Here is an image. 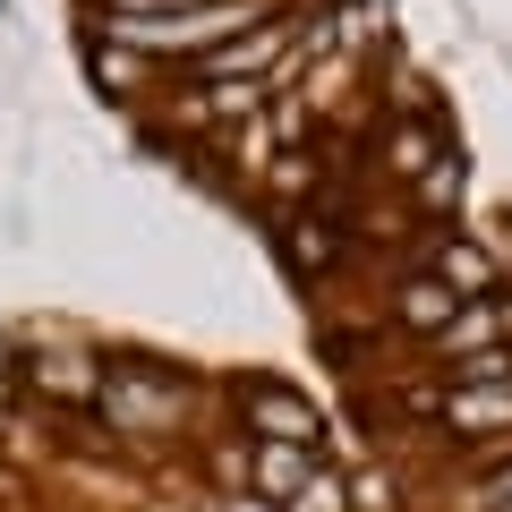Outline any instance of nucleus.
Wrapping results in <instances>:
<instances>
[{
	"label": "nucleus",
	"instance_id": "obj_2",
	"mask_svg": "<svg viewBox=\"0 0 512 512\" xmlns=\"http://www.w3.org/2000/svg\"><path fill=\"white\" fill-rule=\"evenodd\" d=\"M282 52H291V26H256V35H248V43H231V52H222V43H214V52H197V69L214 77V86H222V77H231V86H239V77L274 69ZM291 60H299V52H291Z\"/></svg>",
	"mask_w": 512,
	"mask_h": 512
},
{
	"label": "nucleus",
	"instance_id": "obj_9",
	"mask_svg": "<svg viewBox=\"0 0 512 512\" xmlns=\"http://www.w3.org/2000/svg\"><path fill=\"white\" fill-rule=\"evenodd\" d=\"M137 9H171V18H180V9H197V0H111V18H137Z\"/></svg>",
	"mask_w": 512,
	"mask_h": 512
},
{
	"label": "nucleus",
	"instance_id": "obj_8",
	"mask_svg": "<svg viewBox=\"0 0 512 512\" xmlns=\"http://www.w3.org/2000/svg\"><path fill=\"white\" fill-rule=\"evenodd\" d=\"M291 512H342V487H333V478H316V487L308 495H299V504Z\"/></svg>",
	"mask_w": 512,
	"mask_h": 512
},
{
	"label": "nucleus",
	"instance_id": "obj_4",
	"mask_svg": "<svg viewBox=\"0 0 512 512\" xmlns=\"http://www.w3.org/2000/svg\"><path fill=\"white\" fill-rule=\"evenodd\" d=\"M248 419L265 427L274 444H308V436H316V410L291 402V393H248Z\"/></svg>",
	"mask_w": 512,
	"mask_h": 512
},
{
	"label": "nucleus",
	"instance_id": "obj_10",
	"mask_svg": "<svg viewBox=\"0 0 512 512\" xmlns=\"http://www.w3.org/2000/svg\"><path fill=\"white\" fill-rule=\"evenodd\" d=\"M487 504H495V512H512V470H504V478H487Z\"/></svg>",
	"mask_w": 512,
	"mask_h": 512
},
{
	"label": "nucleus",
	"instance_id": "obj_3",
	"mask_svg": "<svg viewBox=\"0 0 512 512\" xmlns=\"http://www.w3.org/2000/svg\"><path fill=\"white\" fill-rule=\"evenodd\" d=\"M256 470H248V487L256 495H282V504H299V495L316 487V461H308V444H256Z\"/></svg>",
	"mask_w": 512,
	"mask_h": 512
},
{
	"label": "nucleus",
	"instance_id": "obj_7",
	"mask_svg": "<svg viewBox=\"0 0 512 512\" xmlns=\"http://www.w3.org/2000/svg\"><path fill=\"white\" fill-rule=\"evenodd\" d=\"M444 274H453L461 291H478V282H487V256L478 248H444Z\"/></svg>",
	"mask_w": 512,
	"mask_h": 512
},
{
	"label": "nucleus",
	"instance_id": "obj_6",
	"mask_svg": "<svg viewBox=\"0 0 512 512\" xmlns=\"http://www.w3.org/2000/svg\"><path fill=\"white\" fill-rule=\"evenodd\" d=\"M444 316H453V291H444V282H410V291H402V325L444 333Z\"/></svg>",
	"mask_w": 512,
	"mask_h": 512
},
{
	"label": "nucleus",
	"instance_id": "obj_1",
	"mask_svg": "<svg viewBox=\"0 0 512 512\" xmlns=\"http://www.w3.org/2000/svg\"><path fill=\"white\" fill-rule=\"evenodd\" d=\"M256 9H180V18H103L120 43H154V52H188V43H214L231 26H248Z\"/></svg>",
	"mask_w": 512,
	"mask_h": 512
},
{
	"label": "nucleus",
	"instance_id": "obj_5",
	"mask_svg": "<svg viewBox=\"0 0 512 512\" xmlns=\"http://www.w3.org/2000/svg\"><path fill=\"white\" fill-rule=\"evenodd\" d=\"M453 427H512V384H461L453 402H444Z\"/></svg>",
	"mask_w": 512,
	"mask_h": 512
}]
</instances>
